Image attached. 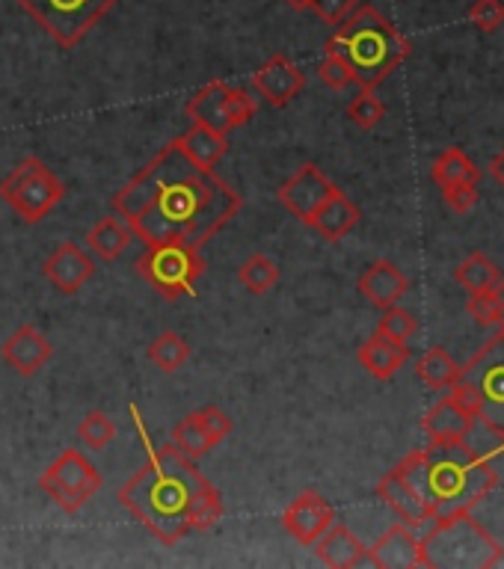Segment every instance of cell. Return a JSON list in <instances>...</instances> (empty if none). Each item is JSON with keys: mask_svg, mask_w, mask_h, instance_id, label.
<instances>
[{"mask_svg": "<svg viewBox=\"0 0 504 569\" xmlns=\"http://www.w3.org/2000/svg\"><path fill=\"white\" fill-rule=\"evenodd\" d=\"M469 22L483 33L499 30L504 24V3L502 0H475L469 10Z\"/></svg>", "mask_w": 504, "mask_h": 569, "instance_id": "37", "label": "cell"}, {"mask_svg": "<svg viewBox=\"0 0 504 569\" xmlns=\"http://www.w3.org/2000/svg\"><path fill=\"white\" fill-rule=\"evenodd\" d=\"M42 273L45 280L51 282L60 294H77L86 282L93 280L96 261H93V256L86 249H81L72 240H65L48 256V261L42 264Z\"/></svg>", "mask_w": 504, "mask_h": 569, "instance_id": "15", "label": "cell"}, {"mask_svg": "<svg viewBox=\"0 0 504 569\" xmlns=\"http://www.w3.org/2000/svg\"><path fill=\"white\" fill-rule=\"evenodd\" d=\"M116 498L163 546L182 543L190 531L205 534L223 519L220 490L196 469V460L179 452V445L155 448Z\"/></svg>", "mask_w": 504, "mask_h": 569, "instance_id": "2", "label": "cell"}, {"mask_svg": "<svg viewBox=\"0 0 504 569\" xmlns=\"http://www.w3.org/2000/svg\"><path fill=\"white\" fill-rule=\"evenodd\" d=\"M356 7H359V0H311L309 10H315V15H318L323 24L339 27Z\"/></svg>", "mask_w": 504, "mask_h": 569, "instance_id": "39", "label": "cell"}, {"mask_svg": "<svg viewBox=\"0 0 504 569\" xmlns=\"http://www.w3.org/2000/svg\"><path fill=\"white\" fill-rule=\"evenodd\" d=\"M490 175H493L495 182H499L504 187V149L499 151V154H495L493 161H490Z\"/></svg>", "mask_w": 504, "mask_h": 569, "instance_id": "44", "label": "cell"}, {"mask_svg": "<svg viewBox=\"0 0 504 569\" xmlns=\"http://www.w3.org/2000/svg\"><path fill=\"white\" fill-rule=\"evenodd\" d=\"M368 564L380 569H428L425 546L409 525H392L368 548Z\"/></svg>", "mask_w": 504, "mask_h": 569, "instance_id": "14", "label": "cell"}, {"mask_svg": "<svg viewBox=\"0 0 504 569\" xmlns=\"http://www.w3.org/2000/svg\"><path fill=\"white\" fill-rule=\"evenodd\" d=\"M433 182L440 190L451 187V184H478L481 182V170L475 166V161L457 146H451L448 151H442L437 163H433Z\"/></svg>", "mask_w": 504, "mask_h": 569, "instance_id": "27", "label": "cell"}, {"mask_svg": "<svg viewBox=\"0 0 504 569\" xmlns=\"http://www.w3.org/2000/svg\"><path fill=\"white\" fill-rule=\"evenodd\" d=\"M395 469L428 502L437 519L472 514V507L499 486V472L490 460L475 457L463 440L430 442L421 452H409Z\"/></svg>", "mask_w": 504, "mask_h": 569, "instance_id": "3", "label": "cell"}, {"mask_svg": "<svg viewBox=\"0 0 504 569\" xmlns=\"http://www.w3.org/2000/svg\"><path fill=\"white\" fill-rule=\"evenodd\" d=\"M493 297H495V306H499V330H504V276L493 288Z\"/></svg>", "mask_w": 504, "mask_h": 569, "instance_id": "45", "label": "cell"}, {"mask_svg": "<svg viewBox=\"0 0 504 569\" xmlns=\"http://www.w3.org/2000/svg\"><path fill=\"white\" fill-rule=\"evenodd\" d=\"M315 555L323 567L354 569L368 560V546L347 525H330L315 540Z\"/></svg>", "mask_w": 504, "mask_h": 569, "instance_id": "19", "label": "cell"}, {"mask_svg": "<svg viewBox=\"0 0 504 569\" xmlns=\"http://www.w3.org/2000/svg\"><path fill=\"white\" fill-rule=\"evenodd\" d=\"M225 96H229V84L211 81V84H205L202 89L184 104V113L194 119V125H205V128L217 131V134H229Z\"/></svg>", "mask_w": 504, "mask_h": 569, "instance_id": "22", "label": "cell"}, {"mask_svg": "<svg viewBox=\"0 0 504 569\" xmlns=\"http://www.w3.org/2000/svg\"><path fill=\"white\" fill-rule=\"evenodd\" d=\"M451 400L457 404V407L469 416V419H478V416H483V400L481 395L475 392V386H469V383H463V380H457L454 386H451Z\"/></svg>", "mask_w": 504, "mask_h": 569, "instance_id": "42", "label": "cell"}, {"mask_svg": "<svg viewBox=\"0 0 504 569\" xmlns=\"http://www.w3.org/2000/svg\"><path fill=\"white\" fill-rule=\"evenodd\" d=\"M383 116H386V104L374 96V89H362V92L347 104V119L354 122L356 128H377V125L383 122Z\"/></svg>", "mask_w": 504, "mask_h": 569, "instance_id": "34", "label": "cell"}, {"mask_svg": "<svg viewBox=\"0 0 504 569\" xmlns=\"http://www.w3.org/2000/svg\"><path fill=\"white\" fill-rule=\"evenodd\" d=\"M199 419H202V424L208 428V433L214 436L217 442H223L232 430H235V424H232V419L225 416L223 409L217 407H205L199 409Z\"/></svg>", "mask_w": 504, "mask_h": 569, "instance_id": "43", "label": "cell"}, {"mask_svg": "<svg viewBox=\"0 0 504 569\" xmlns=\"http://www.w3.org/2000/svg\"><path fill=\"white\" fill-rule=\"evenodd\" d=\"M445 205H448L454 214H466L478 205V184H451L442 190Z\"/></svg>", "mask_w": 504, "mask_h": 569, "instance_id": "41", "label": "cell"}, {"mask_svg": "<svg viewBox=\"0 0 504 569\" xmlns=\"http://www.w3.org/2000/svg\"><path fill=\"white\" fill-rule=\"evenodd\" d=\"M60 48H75L119 0H15Z\"/></svg>", "mask_w": 504, "mask_h": 569, "instance_id": "6", "label": "cell"}, {"mask_svg": "<svg viewBox=\"0 0 504 569\" xmlns=\"http://www.w3.org/2000/svg\"><path fill=\"white\" fill-rule=\"evenodd\" d=\"M256 98L249 96L244 86H229V96H225V119H229V131L247 125L256 116Z\"/></svg>", "mask_w": 504, "mask_h": 569, "instance_id": "36", "label": "cell"}, {"mask_svg": "<svg viewBox=\"0 0 504 569\" xmlns=\"http://www.w3.org/2000/svg\"><path fill=\"white\" fill-rule=\"evenodd\" d=\"M469 424H472V419L451 400V395L437 400L421 419V430L428 433L430 442H460Z\"/></svg>", "mask_w": 504, "mask_h": 569, "instance_id": "23", "label": "cell"}, {"mask_svg": "<svg viewBox=\"0 0 504 569\" xmlns=\"http://www.w3.org/2000/svg\"><path fill=\"white\" fill-rule=\"evenodd\" d=\"M51 354H54L51 342H48L36 326H30V323L19 326V330L3 342V347H0V356L7 359V366L15 368L22 376L36 374V371L51 359Z\"/></svg>", "mask_w": 504, "mask_h": 569, "instance_id": "17", "label": "cell"}, {"mask_svg": "<svg viewBox=\"0 0 504 569\" xmlns=\"http://www.w3.org/2000/svg\"><path fill=\"white\" fill-rule=\"evenodd\" d=\"M113 214L143 240L202 249L241 211V196L214 170L194 163L179 143L163 146L116 196Z\"/></svg>", "mask_w": 504, "mask_h": 569, "instance_id": "1", "label": "cell"}, {"mask_svg": "<svg viewBox=\"0 0 504 569\" xmlns=\"http://www.w3.org/2000/svg\"><path fill=\"white\" fill-rule=\"evenodd\" d=\"M65 184L39 158H27L0 184V199L10 205L24 223H39L57 202H63Z\"/></svg>", "mask_w": 504, "mask_h": 569, "instance_id": "7", "label": "cell"}, {"mask_svg": "<svg viewBox=\"0 0 504 569\" xmlns=\"http://www.w3.org/2000/svg\"><path fill=\"white\" fill-rule=\"evenodd\" d=\"M137 273L163 300H179L194 290V282L205 273V258L184 244H155L137 258Z\"/></svg>", "mask_w": 504, "mask_h": 569, "instance_id": "8", "label": "cell"}, {"mask_svg": "<svg viewBox=\"0 0 504 569\" xmlns=\"http://www.w3.org/2000/svg\"><path fill=\"white\" fill-rule=\"evenodd\" d=\"M339 187H335L327 175L321 172V166H315V163H303L300 170L291 175L288 182L282 184L280 194H276V199H280V205L288 211V214H294L300 223H306L309 226V220L315 214H318V208H321L330 196L335 194Z\"/></svg>", "mask_w": 504, "mask_h": 569, "instance_id": "11", "label": "cell"}, {"mask_svg": "<svg viewBox=\"0 0 504 569\" xmlns=\"http://www.w3.org/2000/svg\"><path fill=\"white\" fill-rule=\"evenodd\" d=\"M285 3H288L291 10H297V12L309 10V7H311V0H285Z\"/></svg>", "mask_w": 504, "mask_h": 569, "instance_id": "46", "label": "cell"}, {"mask_svg": "<svg viewBox=\"0 0 504 569\" xmlns=\"http://www.w3.org/2000/svg\"><path fill=\"white\" fill-rule=\"evenodd\" d=\"M77 436H81V442H84L89 452H105L110 442H113V436H116V424L110 421L108 412L93 409V412L81 421Z\"/></svg>", "mask_w": 504, "mask_h": 569, "instance_id": "33", "label": "cell"}, {"mask_svg": "<svg viewBox=\"0 0 504 569\" xmlns=\"http://www.w3.org/2000/svg\"><path fill=\"white\" fill-rule=\"evenodd\" d=\"M175 143H179V149H182L190 161L205 166V170H214L217 163L229 154L225 134H217V131L205 128V125H194L190 131H184L182 137H175Z\"/></svg>", "mask_w": 504, "mask_h": 569, "instance_id": "24", "label": "cell"}, {"mask_svg": "<svg viewBox=\"0 0 504 569\" xmlns=\"http://www.w3.org/2000/svg\"><path fill=\"white\" fill-rule=\"evenodd\" d=\"M416 330H419V323H416V318H413V312H407V309H401V306H389V309H383V318H380V323H377V333L386 335V338H392V342L397 344H407L413 335H416Z\"/></svg>", "mask_w": 504, "mask_h": 569, "instance_id": "35", "label": "cell"}, {"mask_svg": "<svg viewBox=\"0 0 504 569\" xmlns=\"http://www.w3.org/2000/svg\"><path fill=\"white\" fill-rule=\"evenodd\" d=\"M172 445H179V452L187 454L190 460H202L205 454H211V448H217L220 442L208 433V428L199 419V412H190L187 419H182L172 430Z\"/></svg>", "mask_w": 504, "mask_h": 569, "instance_id": "29", "label": "cell"}, {"mask_svg": "<svg viewBox=\"0 0 504 569\" xmlns=\"http://www.w3.org/2000/svg\"><path fill=\"white\" fill-rule=\"evenodd\" d=\"M454 282L466 294H483V290H493L502 282V273L483 252H472V256H466L454 268Z\"/></svg>", "mask_w": 504, "mask_h": 569, "instance_id": "28", "label": "cell"}, {"mask_svg": "<svg viewBox=\"0 0 504 569\" xmlns=\"http://www.w3.org/2000/svg\"><path fill=\"white\" fill-rule=\"evenodd\" d=\"M335 522L333 505L315 490H306L288 505L285 516H282V525L291 537L297 540L300 546H315V540L321 537L327 528Z\"/></svg>", "mask_w": 504, "mask_h": 569, "instance_id": "12", "label": "cell"}, {"mask_svg": "<svg viewBox=\"0 0 504 569\" xmlns=\"http://www.w3.org/2000/svg\"><path fill=\"white\" fill-rule=\"evenodd\" d=\"M318 77H321L323 84L330 86L333 92H342V89H347V86L354 84V75H351L347 63L335 54H323L321 65H318Z\"/></svg>", "mask_w": 504, "mask_h": 569, "instance_id": "38", "label": "cell"}, {"mask_svg": "<svg viewBox=\"0 0 504 569\" xmlns=\"http://www.w3.org/2000/svg\"><path fill=\"white\" fill-rule=\"evenodd\" d=\"M463 445L475 454V457H481V460H493L499 454L504 452V430L499 424H493L490 419H472L469 430H466V436H463Z\"/></svg>", "mask_w": 504, "mask_h": 569, "instance_id": "30", "label": "cell"}, {"mask_svg": "<svg viewBox=\"0 0 504 569\" xmlns=\"http://www.w3.org/2000/svg\"><path fill=\"white\" fill-rule=\"evenodd\" d=\"M39 490H42L51 502L65 514H77L84 510L86 502L101 490V474L84 454L69 448L57 457L39 478Z\"/></svg>", "mask_w": 504, "mask_h": 569, "instance_id": "9", "label": "cell"}, {"mask_svg": "<svg viewBox=\"0 0 504 569\" xmlns=\"http://www.w3.org/2000/svg\"><path fill=\"white\" fill-rule=\"evenodd\" d=\"M466 312L472 314L481 326H499V306H495L493 290H483V294H469L466 302Z\"/></svg>", "mask_w": 504, "mask_h": 569, "instance_id": "40", "label": "cell"}, {"mask_svg": "<svg viewBox=\"0 0 504 569\" xmlns=\"http://www.w3.org/2000/svg\"><path fill=\"white\" fill-rule=\"evenodd\" d=\"M149 359L161 368L163 374H172V371H179L190 359V344L184 342L179 333L167 330V333H161L149 344Z\"/></svg>", "mask_w": 504, "mask_h": 569, "instance_id": "32", "label": "cell"}, {"mask_svg": "<svg viewBox=\"0 0 504 569\" xmlns=\"http://www.w3.org/2000/svg\"><path fill=\"white\" fill-rule=\"evenodd\" d=\"M359 220H362V211L356 208L342 190H335L327 202L318 208V214L311 217L309 226L323 237V240H342L344 235H351L356 226H359Z\"/></svg>", "mask_w": 504, "mask_h": 569, "instance_id": "21", "label": "cell"}, {"mask_svg": "<svg viewBox=\"0 0 504 569\" xmlns=\"http://www.w3.org/2000/svg\"><path fill=\"white\" fill-rule=\"evenodd\" d=\"M428 569H490L504 560V546L483 531L472 514H454L437 519L430 534L421 540Z\"/></svg>", "mask_w": 504, "mask_h": 569, "instance_id": "5", "label": "cell"}, {"mask_svg": "<svg viewBox=\"0 0 504 569\" xmlns=\"http://www.w3.org/2000/svg\"><path fill=\"white\" fill-rule=\"evenodd\" d=\"M356 359L377 380H392L401 368L407 366L409 350L407 344H397L392 338H386V335L374 333L356 350Z\"/></svg>", "mask_w": 504, "mask_h": 569, "instance_id": "20", "label": "cell"}, {"mask_svg": "<svg viewBox=\"0 0 504 569\" xmlns=\"http://www.w3.org/2000/svg\"><path fill=\"white\" fill-rule=\"evenodd\" d=\"M460 380L481 395L483 419L504 430V330L483 344L469 366L460 368Z\"/></svg>", "mask_w": 504, "mask_h": 569, "instance_id": "10", "label": "cell"}, {"mask_svg": "<svg viewBox=\"0 0 504 569\" xmlns=\"http://www.w3.org/2000/svg\"><path fill=\"white\" fill-rule=\"evenodd\" d=\"M416 376L428 388L451 392V386L460 380V366L454 362V356L445 347H430V350H425L419 356V362H416Z\"/></svg>", "mask_w": 504, "mask_h": 569, "instance_id": "25", "label": "cell"}, {"mask_svg": "<svg viewBox=\"0 0 504 569\" xmlns=\"http://www.w3.org/2000/svg\"><path fill=\"white\" fill-rule=\"evenodd\" d=\"M356 288H359V294H362L371 306L389 309V306H395L397 300L407 297L409 282L392 261L383 258V261H374L371 268L365 270L362 276H359V282H356Z\"/></svg>", "mask_w": 504, "mask_h": 569, "instance_id": "18", "label": "cell"}, {"mask_svg": "<svg viewBox=\"0 0 504 569\" xmlns=\"http://www.w3.org/2000/svg\"><path fill=\"white\" fill-rule=\"evenodd\" d=\"M377 495L386 502L397 516H401V522L409 528H421V525H433L437 522V516L430 510V505L421 498L413 486L407 484V478L392 469L380 478V484H377Z\"/></svg>", "mask_w": 504, "mask_h": 569, "instance_id": "16", "label": "cell"}, {"mask_svg": "<svg viewBox=\"0 0 504 569\" xmlns=\"http://www.w3.org/2000/svg\"><path fill=\"white\" fill-rule=\"evenodd\" d=\"M306 86V75L300 72V65H294L288 57L273 54L268 63L253 75V89L258 98H265L270 108H285L288 101L300 96V89Z\"/></svg>", "mask_w": 504, "mask_h": 569, "instance_id": "13", "label": "cell"}, {"mask_svg": "<svg viewBox=\"0 0 504 569\" xmlns=\"http://www.w3.org/2000/svg\"><path fill=\"white\" fill-rule=\"evenodd\" d=\"M131 244V228L119 217H101L86 235V247L93 249L101 261H116Z\"/></svg>", "mask_w": 504, "mask_h": 569, "instance_id": "26", "label": "cell"}, {"mask_svg": "<svg viewBox=\"0 0 504 569\" xmlns=\"http://www.w3.org/2000/svg\"><path fill=\"white\" fill-rule=\"evenodd\" d=\"M323 51L342 57L359 89H377L397 65L407 60L413 45L374 7L359 3L335 27L333 36L323 45Z\"/></svg>", "mask_w": 504, "mask_h": 569, "instance_id": "4", "label": "cell"}, {"mask_svg": "<svg viewBox=\"0 0 504 569\" xmlns=\"http://www.w3.org/2000/svg\"><path fill=\"white\" fill-rule=\"evenodd\" d=\"M237 282H241L249 294H268V290L276 288V282H280V268H276L273 258L253 252V256L241 264V270H237Z\"/></svg>", "mask_w": 504, "mask_h": 569, "instance_id": "31", "label": "cell"}]
</instances>
